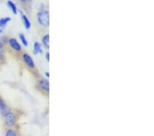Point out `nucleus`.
<instances>
[{
  "label": "nucleus",
  "mask_w": 154,
  "mask_h": 136,
  "mask_svg": "<svg viewBox=\"0 0 154 136\" xmlns=\"http://www.w3.org/2000/svg\"><path fill=\"white\" fill-rule=\"evenodd\" d=\"M42 43H43V45L45 47V48L47 49H49V34H46L43 36V39H42Z\"/></svg>",
  "instance_id": "8"
},
{
  "label": "nucleus",
  "mask_w": 154,
  "mask_h": 136,
  "mask_svg": "<svg viewBox=\"0 0 154 136\" xmlns=\"http://www.w3.org/2000/svg\"><path fill=\"white\" fill-rule=\"evenodd\" d=\"M5 136H17V135L15 131L12 129V128H9V129L6 131Z\"/></svg>",
  "instance_id": "13"
},
{
  "label": "nucleus",
  "mask_w": 154,
  "mask_h": 136,
  "mask_svg": "<svg viewBox=\"0 0 154 136\" xmlns=\"http://www.w3.org/2000/svg\"><path fill=\"white\" fill-rule=\"evenodd\" d=\"M38 23L45 28L49 26V12L48 10L42 8L37 12L36 14Z\"/></svg>",
  "instance_id": "1"
},
{
  "label": "nucleus",
  "mask_w": 154,
  "mask_h": 136,
  "mask_svg": "<svg viewBox=\"0 0 154 136\" xmlns=\"http://www.w3.org/2000/svg\"><path fill=\"white\" fill-rule=\"evenodd\" d=\"M11 21V18L9 17H4V18L0 19V28L2 30L4 29L5 27L6 26V25L8 24L9 21Z\"/></svg>",
  "instance_id": "9"
},
{
  "label": "nucleus",
  "mask_w": 154,
  "mask_h": 136,
  "mask_svg": "<svg viewBox=\"0 0 154 136\" xmlns=\"http://www.w3.org/2000/svg\"><path fill=\"white\" fill-rule=\"evenodd\" d=\"M38 85L39 90L45 94H48L49 92V82L48 79L41 78L38 81Z\"/></svg>",
  "instance_id": "2"
},
{
  "label": "nucleus",
  "mask_w": 154,
  "mask_h": 136,
  "mask_svg": "<svg viewBox=\"0 0 154 136\" xmlns=\"http://www.w3.org/2000/svg\"><path fill=\"white\" fill-rule=\"evenodd\" d=\"M45 76H46L47 78L49 77V73L48 72V71H46V72H45Z\"/></svg>",
  "instance_id": "17"
},
{
  "label": "nucleus",
  "mask_w": 154,
  "mask_h": 136,
  "mask_svg": "<svg viewBox=\"0 0 154 136\" xmlns=\"http://www.w3.org/2000/svg\"><path fill=\"white\" fill-rule=\"evenodd\" d=\"M45 58L47 59V61L48 62L49 61V52H47L46 54H45Z\"/></svg>",
  "instance_id": "15"
},
{
  "label": "nucleus",
  "mask_w": 154,
  "mask_h": 136,
  "mask_svg": "<svg viewBox=\"0 0 154 136\" xmlns=\"http://www.w3.org/2000/svg\"><path fill=\"white\" fill-rule=\"evenodd\" d=\"M33 52L34 54H38L43 52V50H42V48H41V45L39 42L36 41L35 43H34Z\"/></svg>",
  "instance_id": "10"
},
{
  "label": "nucleus",
  "mask_w": 154,
  "mask_h": 136,
  "mask_svg": "<svg viewBox=\"0 0 154 136\" xmlns=\"http://www.w3.org/2000/svg\"><path fill=\"white\" fill-rule=\"evenodd\" d=\"M0 46H4V43L1 39H0Z\"/></svg>",
  "instance_id": "16"
},
{
  "label": "nucleus",
  "mask_w": 154,
  "mask_h": 136,
  "mask_svg": "<svg viewBox=\"0 0 154 136\" xmlns=\"http://www.w3.org/2000/svg\"><path fill=\"white\" fill-rule=\"evenodd\" d=\"M19 36L20 40H21V43H23V45L26 47L28 46V40H27L26 36H25L23 33H20L19 34Z\"/></svg>",
  "instance_id": "12"
},
{
  "label": "nucleus",
  "mask_w": 154,
  "mask_h": 136,
  "mask_svg": "<svg viewBox=\"0 0 154 136\" xmlns=\"http://www.w3.org/2000/svg\"><path fill=\"white\" fill-rule=\"evenodd\" d=\"M22 59H23V61L24 63L30 69H34L35 68V63H34V61L33 59L32 58V56L29 55L28 53H24L23 55H22Z\"/></svg>",
  "instance_id": "4"
},
{
  "label": "nucleus",
  "mask_w": 154,
  "mask_h": 136,
  "mask_svg": "<svg viewBox=\"0 0 154 136\" xmlns=\"http://www.w3.org/2000/svg\"><path fill=\"white\" fill-rule=\"evenodd\" d=\"M0 111H1L2 114L4 115L9 111L8 106L6 105V104L2 99H0Z\"/></svg>",
  "instance_id": "7"
},
{
  "label": "nucleus",
  "mask_w": 154,
  "mask_h": 136,
  "mask_svg": "<svg viewBox=\"0 0 154 136\" xmlns=\"http://www.w3.org/2000/svg\"><path fill=\"white\" fill-rule=\"evenodd\" d=\"M8 43L9 46L16 52H21V46L20 43L14 38H10L8 39Z\"/></svg>",
  "instance_id": "5"
},
{
  "label": "nucleus",
  "mask_w": 154,
  "mask_h": 136,
  "mask_svg": "<svg viewBox=\"0 0 154 136\" xmlns=\"http://www.w3.org/2000/svg\"><path fill=\"white\" fill-rule=\"evenodd\" d=\"M2 32H3V30H2L1 28H0V34H1V33H2Z\"/></svg>",
  "instance_id": "18"
},
{
  "label": "nucleus",
  "mask_w": 154,
  "mask_h": 136,
  "mask_svg": "<svg viewBox=\"0 0 154 136\" xmlns=\"http://www.w3.org/2000/svg\"><path fill=\"white\" fill-rule=\"evenodd\" d=\"M4 119L5 122H6V125H8V127H12L15 125L16 122V117L15 115L11 111H8L6 114L4 115Z\"/></svg>",
  "instance_id": "3"
},
{
  "label": "nucleus",
  "mask_w": 154,
  "mask_h": 136,
  "mask_svg": "<svg viewBox=\"0 0 154 136\" xmlns=\"http://www.w3.org/2000/svg\"><path fill=\"white\" fill-rule=\"evenodd\" d=\"M7 5H8V8L11 10L12 13L16 14L17 13V8L16 5L14 4L13 2L12 1H8L7 2Z\"/></svg>",
  "instance_id": "11"
},
{
  "label": "nucleus",
  "mask_w": 154,
  "mask_h": 136,
  "mask_svg": "<svg viewBox=\"0 0 154 136\" xmlns=\"http://www.w3.org/2000/svg\"><path fill=\"white\" fill-rule=\"evenodd\" d=\"M21 15L22 21H23V22L25 28H26V29H27V30H29V28H30V27H31L30 21L29 20V19L28 18V17H27L26 14H23V12H21Z\"/></svg>",
  "instance_id": "6"
},
{
  "label": "nucleus",
  "mask_w": 154,
  "mask_h": 136,
  "mask_svg": "<svg viewBox=\"0 0 154 136\" xmlns=\"http://www.w3.org/2000/svg\"><path fill=\"white\" fill-rule=\"evenodd\" d=\"M4 46H0V60H3L4 59Z\"/></svg>",
  "instance_id": "14"
}]
</instances>
